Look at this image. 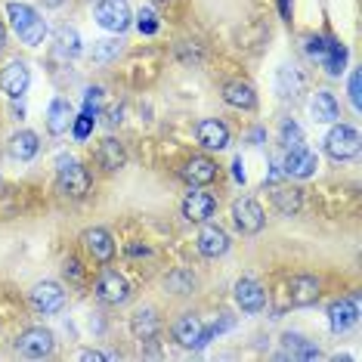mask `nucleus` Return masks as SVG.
<instances>
[{
    "mask_svg": "<svg viewBox=\"0 0 362 362\" xmlns=\"http://www.w3.org/2000/svg\"><path fill=\"white\" fill-rule=\"evenodd\" d=\"M195 136H199V143L204 146V149H211V152H220V149H226V146H229V127L220 118L199 121Z\"/></svg>",
    "mask_w": 362,
    "mask_h": 362,
    "instance_id": "18",
    "label": "nucleus"
},
{
    "mask_svg": "<svg viewBox=\"0 0 362 362\" xmlns=\"http://www.w3.org/2000/svg\"><path fill=\"white\" fill-rule=\"evenodd\" d=\"M282 344H285V353H282V356H291V359H319V356H322L316 344L303 341L300 334H285Z\"/></svg>",
    "mask_w": 362,
    "mask_h": 362,
    "instance_id": "30",
    "label": "nucleus"
},
{
    "mask_svg": "<svg viewBox=\"0 0 362 362\" xmlns=\"http://www.w3.org/2000/svg\"><path fill=\"white\" fill-rule=\"evenodd\" d=\"M223 103L233 105V109L251 112V109H257V93H254V87L245 84V81H226L223 84Z\"/></svg>",
    "mask_w": 362,
    "mask_h": 362,
    "instance_id": "21",
    "label": "nucleus"
},
{
    "mask_svg": "<svg viewBox=\"0 0 362 362\" xmlns=\"http://www.w3.org/2000/svg\"><path fill=\"white\" fill-rule=\"evenodd\" d=\"M276 93L282 96V100L298 103L300 96L307 93V75H303L298 65H282V69L276 71Z\"/></svg>",
    "mask_w": 362,
    "mask_h": 362,
    "instance_id": "13",
    "label": "nucleus"
},
{
    "mask_svg": "<svg viewBox=\"0 0 362 362\" xmlns=\"http://www.w3.org/2000/svg\"><path fill=\"white\" fill-rule=\"evenodd\" d=\"M62 273H65V279H71V282H81V279H84V269H81V263L75 257H69L62 263Z\"/></svg>",
    "mask_w": 362,
    "mask_h": 362,
    "instance_id": "38",
    "label": "nucleus"
},
{
    "mask_svg": "<svg viewBox=\"0 0 362 362\" xmlns=\"http://www.w3.org/2000/svg\"><path fill=\"white\" fill-rule=\"evenodd\" d=\"M322 44H325L322 37H310V40H307V53H310L316 62H319V56H322Z\"/></svg>",
    "mask_w": 362,
    "mask_h": 362,
    "instance_id": "41",
    "label": "nucleus"
},
{
    "mask_svg": "<svg viewBox=\"0 0 362 362\" xmlns=\"http://www.w3.org/2000/svg\"><path fill=\"white\" fill-rule=\"evenodd\" d=\"M121 50H124V47H121L118 37L96 40V44H93V62H96V65H109L112 59H118Z\"/></svg>",
    "mask_w": 362,
    "mask_h": 362,
    "instance_id": "31",
    "label": "nucleus"
},
{
    "mask_svg": "<svg viewBox=\"0 0 362 362\" xmlns=\"http://www.w3.org/2000/svg\"><path fill=\"white\" fill-rule=\"evenodd\" d=\"M100 109H103V87H90L84 93V115L100 118Z\"/></svg>",
    "mask_w": 362,
    "mask_h": 362,
    "instance_id": "36",
    "label": "nucleus"
},
{
    "mask_svg": "<svg viewBox=\"0 0 362 362\" xmlns=\"http://www.w3.org/2000/svg\"><path fill=\"white\" fill-rule=\"evenodd\" d=\"M233 174H235L238 183H245V168H242V158H235V161H233Z\"/></svg>",
    "mask_w": 362,
    "mask_h": 362,
    "instance_id": "44",
    "label": "nucleus"
},
{
    "mask_svg": "<svg viewBox=\"0 0 362 362\" xmlns=\"http://www.w3.org/2000/svg\"><path fill=\"white\" fill-rule=\"evenodd\" d=\"M195 245H199V251L204 254V257H211V260H217V257H223V254L229 251V233L223 226H217V223H204L202 226V233L199 238H195Z\"/></svg>",
    "mask_w": 362,
    "mask_h": 362,
    "instance_id": "14",
    "label": "nucleus"
},
{
    "mask_svg": "<svg viewBox=\"0 0 362 362\" xmlns=\"http://www.w3.org/2000/svg\"><path fill=\"white\" fill-rule=\"evenodd\" d=\"M4 47H6V28L0 25V50H4Z\"/></svg>",
    "mask_w": 362,
    "mask_h": 362,
    "instance_id": "46",
    "label": "nucleus"
},
{
    "mask_svg": "<svg viewBox=\"0 0 362 362\" xmlns=\"http://www.w3.org/2000/svg\"><path fill=\"white\" fill-rule=\"evenodd\" d=\"M81 242H84V248L90 251V257H93V260H100V263H112V257H115V238H112L109 229H103V226L84 229Z\"/></svg>",
    "mask_w": 362,
    "mask_h": 362,
    "instance_id": "16",
    "label": "nucleus"
},
{
    "mask_svg": "<svg viewBox=\"0 0 362 362\" xmlns=\"http://www.w3.org/2000/svg\"><path fill=\"white\" fill-rule=\"evenodd\" d=\"M96 298L103 303H109V307H121V303H127L130 298V285L127 279L118 273V269L105 267L100 276H96Z\"/></svg>",
    "mask_w": 362,
    "mask_h": 362,
    "instance_id": "6",
    "label": "nucleus"
},
{
    "mask_svg": "<svg viewBox=\"0 0 362 362\" xmlns=\"http://www.w3.org/2000/svg\"><path fill=\"white\" fill-rule=\"evenodd\" d=\"M62 4V0H47V6H59Z\"/></svg>",
    "mask_w": 362,
    "mask_h": 362,
    "instance_id": "47",
    "label": "nucleus"
},
{
    "mask_svg": "<svg viewBox=\"0 0 362 362\" xmlns=\"http://www.w3.org/2000/svg\"><path fill=\"white\" fill-rule=\"evenodd\" d=\"M71 121H75V109H71L69 100H62V96H56V100L47 105V130H50L53 136H62L71 130Z\"/></svg>",
    "mask_w": 362,
    "mask_h": 362,
    "instance_id": "19",
    "label": "nucleus"
},
{
    "mask_svg": "<svg viewBox=\"0 0 362 362\" xmlns=\"http://www.w3.org/2000/svg\"><path fill=\"white\" fill-rule=\"evenodd\" d=\"M359 322V307L356 298H341L328 307V325H332L334 334H347L353 325Z\"/></svg>",
    "mask_w": 362,
    "mask_h": 362,
    "instance_id": "15",
    "label": "nucleus"
},
{
    "mask_svg": "<svg viewBox=\"0 0 362 362\" xmlns=\"http://www.w3.org/2000/svg\"><path fill=\"white\" fill-rule=\"evenodd\" d=\"M279 168H282V174H285V177L307 180V177H313V174L319 170V155H316V152H310L307 146H298V149H288L285 161L279 164Z\"/></svg>",
    "mask_w": 362,
    "mask_h": 362,
    "instance_id": "9",
    "label": "nucleus"
},
{
    "mask_svg": "<svg viewBox=\"0 0 362 362\" xmlns=\"http://www.w3.org/2000/svg\"><path fill=\"white\" fill-rule=\"evenodd\" d=\"M350 103H353V109H359V105H362V96H359V71H353V75H350Z\"/></svg>",
    "mask_w": 362,
    "mask_h": 362,
    "instance_id": "39",
    "label": "nucleus"
},
{
    "mask_svg": "<svg viewBox=\"0 0 362 362\" xmlns=\"http://www.w3.org/2000/svg\"><path fill=\"white\" fill-rule=\"evenodd\" d=\"M121 115H124V109H121V105L109 109V124H112V127H115V124H121Z\"/></svg>",
    "mask_w": 362,
    "mask_h": 362,
    "instance_id": "42",
    "label": "nucleus"
},
{
    "mask_svg": "<svg viewBox=\"0 0 362 362\" xmlns=\"http://www.w3.org/2000/svg\"><path fill=\"white\" fill-rule=\"evenodd\" d=\"M233 223L242 235H257L267 226V214L254 199H238L233 204Z\"/></svg>",
    "mask_w": 362,
    "mask_h": 362,
    "instance_id": "7",
    "label": "nucleus"
},
{
    "mask_svg": "<svg viewBox=\"0 0 362 362\" xmlns=\"http://www.w3.org/2000/svg\"><path fill=\"white\" fill-rule=\"evenodd\" d=\"M31 307H35L40 316H56V313H62L65 307V291L59 282H37L31 288Z\"/></svg>",
    "mask_w": 362,
    "mask_h": 362,
    "instance_id": "8",
    "label": "nucleus"
},
{
    "mask_svg": "<svg viewBox=\"0 0 362 362\" xmlns=\"http://www.w3.org/2000/svg\"><path fill=\"white\" fill-rule=\"evenodd\" d=\"M199 334H202V322L192 313H186L174 322V341L180 347H199Z\"/></svg>",
    "mask_w": 362,
    "mask_h": 362,
    "instance_id": "27",
    "label": "nucleus"
},
{
    "mask_svg": "<svg viewBox=\"0 0 362 362\" xmlns=\"http://www.w3.org/2000/svg\"><path fill=\"white\" fill-rule=\"evenodd\" d=\"M310 112H313V121H316V124H334V121L341 118L337 100L328 93V90H316V93H313Z\"/></svg>",
    "mask_w": 362,
    "mask_h": 362,
    "instance_id": "24",
    "label": "nucleus"
},
{
    "mask_svg": "<svg viewBox=\"0 0 362 362\" xmlns=\"http://www.w3.org/2000/svg\"><path fill=\"white\" fill-rule=\"evenodd\" d=\"M183 177H186L192 186H208V183H214V180H217V164H214L208 155H195V158L186 161Z\"/></svg>",
    "mask_w": 362,
    "mask_h": 362,
    "instance_id": "23",
    "label": "nucleus"
},
{
    "mask_svg": "<svg viewBox=\"0 0 362 362\" xmlns=\"http://www.w3.org/2000/svg\"><path fill=\"white\" fill-rule=\"evenodd\" d=\"M56 56L59 59H78L81 56V35L75 28H59L56 31Z\"/></svg>",
    "mask_w": 362,
    "mask_h": 362,
    "instance_id": "29",
    "label": "nucleus"
},
{
    "mask_svg": "<svg viewBox=\"0 0 362 362\" xmlns=\"http://www.w3.org/2000/svg\"><path fill=\"white\" fill-rule=\"evenodd\" d=\"M127 254H130V257H139V254H143V257H146V254H149V248H146V245H143V248H139V245H130Z\"/></svg>",
    "mask_w": 362,
    "mask_h": 362,
    "instance_id": "45",
    "label": "nucleus"
},
{
    "mask_svg": "<svg viewBox=\"0 0 362 362\" xmlns=\"http://www.w3.org/2000/svg\"><path fill=\"white\" fill-rule=\"evenodd\" d=\"M96 161H100L103 170L115 174V170H121L127 164V152H124V146H121L115 136H105L100 143V152H96Z\"/></svg>",
    "mask_w": 362,
    "mask_h": 362,
    "instance_id": "25",
    "label": "nucleus"
},
{
    "mask_svg": "<svg viewBox=\"0 0 362 362\" xmlns=\"http://www.w3.org/2000/svg\"><path fill=\"white\" fill-rule=\"evenodd\" d=\"M40 143H37V134L35 130H19L13 139H10V155L16 161H31L37 155Z\"/></svg>",
    "mask_w": 362,
    "mask_h": 362,
    "instance_id": "28",
    "label": "nucleus"
},
{
    "mask_svg": "<svg viewBox=\"0 0 362 362\" xmlns=\"http://www.w3.org/2000/svg\"><path fill=\"white\" fill-rule=\"evenodd\" d=\"M13 347H16L19 356H25V359H44V356H50V353H53L56 337H53L50 328L35 325V328H25V332L16 337Z\"/></svg>",
    "mask_w": 362,
    "mask_h": 362,
    "instance_id": "3",
    "label": "nucleus"
},
{
    "mask_svg": "<svg viewBox=\"0 0 362 362\" xmlns=\"http://www.w3.org/2000/svg\"><path fill=\"white\" fill-rule=\"evenodd\" d=\"M155 4H161V0H155Z\"/></svg>",
    "mask_w": 362,
    "mask_h": 362,
    "instance_id": "48",
    "label": "nucleus"
},
{
    "mask_svg": "<svg viewBox=\"0 0 362 362\" xmlns=\"http://www.w3.org/2000/svg\"><path fill=\"white\" fill-rule=\"evenodd\" d=\"M233 298L245 313H260L263 307H267V291H263V285L251 276L238 279L235 288H233Z\"/></svg>",
    "mask_w": 362,
    "mask_h": 362,
    "instance_id": "12",
    "label": "nucleus"
},
{
    "mask_svg": "<svg viewBox=\"0 0 362 362\" xmlns=\"http://www.w3.org/2000/svg\"><path fill=\"white\" fill-rule=\"evenodd\" d=\"M81 359L84 362H105V359H118L115 353H100V350H81Z\"/></svg>",
    "mask_w": 362,
    "mask_h": 362,
    "instance_id": "40",
    "label": "nucleus"
},
{
    "mask_svg": "<svg viewBox=\"0 0 362 362\" xmlns=\"http://www.w3.org/2000/svg\"><path fill=\"white\" fill-rule=\"evenodd\" d=\"M93 124H96L93 115H84V112H81L78 118L71 121V134H75V139H87L90 134H93Z\"/></svg>",
    "mask_w": 362,
    "mask_h": 362,
    "instance_id": "35",
    "label": "nucleus"
},
{
    "mask_svg": "<svg viewBox=\"0 0 362 362\" xmlns=\"http://www.w3.org/2000/svg\"><path fill=\"white\" fill-rule=\"evenodd\" d=\"M56 170H59V180H56V186H59V192L65 199H84L90 192V170L84 168L81 161H75L71 155H59L56 158Z\"/></svg>",
    "mask_w": 362,
    "mask_h": 362,
    "instance_id": "2",
    "label": "nucleus"
},
{
    "mask_svg": "<svg viewBox=\"0 0 362 362\" xmlns=\"http://www.w3.org/2000/svg\"><path fill=\"white\" fill-rule=\"evenodd\" d=\"M233 325H235V319H233V316H220L217 322H211L208 328L202 325V334H199V347H204V344H211L214 337H220L223 332H229V328H233Z\"/></svg>",
    "mask_w": 362,
    "mask_h": 362,
    "instance_id": "33",
    "label": "nucleus"
},
{
    "mask_svg": "<svg viewBox=\"0 0 362 362\" xmlns=\"http://www.w3.org/2000/svg\"><path fill=\"white\" fill-rule=\"evenodd\" d=\"M325 152L334 161H350L359 155V134L350 124H334L325 136Z\"/></svg>",
    "mask_w": 362,
    "mask_h": 362,
    "instance_id": "5",
    "label": "nucleus"
},
{
    "mask_svg": "<svg viewBox=\"0 0 362 362\" xmlns=\"http://www.w3.org/2000/svg\"><path fill=\"white\" fill-rule=\"evenodd\" d=\"M168 288L177 291V294H189L195 288V276L189 273V269H177V273L168 276Z\"/></svg>",
    "mask_w": 362,
    "mask_h": 362,
    "instance_id": "34",
    "label": "nucleus"
},
{
    "mask_svg": "<svg viewBox=\"0 0 362 362\" xmlns=\"http://www.w3.org/2000/svg\"><path fill=\"white\" fill-rule=\"evenodd\" d=\"M217 211V199L211 192H189L183 199V217L189 223H208Z\"/></svg>",
    "mask_w": 362,
    "mask_h": 362,
    "instance_id": "17",
    "label": "nucleus"
},
{
    "mask_svg": "<svg viewBox=\"0 0 362 362\" xmlns=\"http://www.w3.org/2000/svg\"><path fill=\"white\" fill-rule=\"evenodd\" d=\"M319 65L328 71V75H341L344 71V65H347V47L344 44H337L334 37H328L325 44H322V56H319Z\"/></svg>",
    "mask_w": 362,
    "mask_h": 362,
    "instance_id": "26",
    "label": "nucleus"
},
{
    "mask_svg": "<svg viewBox=\"0 0 362 362\" xmlns=\"http://www.w3.org/2000/svg\"><path fill=\"white\" fill-rule=\"evenodd\" d=\"M136 28L143 31V35H155V31H158V16H155L152 10H139V16H136Z\"/></svg>",
    "mask_w": 362,
    "mask_h": 362,
    "instance_id": "37",
    "label": "nucleus"
},
{
    "mask_svg": "<svg viewBox=\"0 0 362 362\" xmlns=\"http://www.w3.org/2000/svg\"><path fill=\"white\" fill-rule=\"evenodd\" d=\"M6 16L13 22V31L19 35L22 44L28 47H40L47 37V22L40 19V13L28 4H6Z\"/></svg>",
    "mask_w": 362,
    "mask_h": 362,
    "instance_id": "1",
    "label": "nucleus"
},
{
    "mask_svg": "<svg viewBox=\"0 0 362 362\" xmlns=\"http://www.w3.org/2000/svg\"><path fill=\"white\" fill-rule=\"evenodd\" d=\"M96 22L100 28L112 31V35H124L134 22V13H130L127 0H100L96 4Z\"/></svg>",
    "mask_w": 362,
    "mask_h": 362,
    "instance_id": "4",
    "label": "nucleus"
},
{
    "mask_svg": "<svg viewBox=\"0 0 362 362\" xmlns=\"http://www.w3.org/2000/svg\"><path fill=\"white\" fill-rule=\"evenodd\" d=\"M28 84H31V69H28V62L13 59L4 71H0V90H4L10 100H22V96L28 93Z\"/></svg>",
    "mask_w": 362,
    "mask_h": 362,
    "instance_id": "10",
    "label": "nucleus"
},
{
    "mask_svg": "<svg viewBox=\"0 0 362 362\" xmlns=\"http://www.w3.org/2000/svg\"><path fill=\"white\" fill-rule=\"evenodd\" d=\"M279 13H282V19L291 22V0H279Z\"/></svg>",
    "mask_w": 362,
    "mask_h": 362,
    "instance_id": "43",
    "label": "nucleus"
},
{
    "mask_svg": "<svg viewBox=\"0 0 362 362\" xmlns=\"http://www.w3.org/2000/svg\"><path fill=\"white\" fill-rule=\"evenodd\" d=\"M273 204L282 217H298L300 208H303V192L298 186H285V183H276L273 189Z\"/></svg>",
    "mask_w": 362,
    "mask_h": 362,
    "instance_id": "22",
    "label": "nucleus"
},
{
    "mask_svg": "<svg viewBox=\"0 0 362 362\" xmlns=\"http://www.w3.org/2000/svg\"><path fill=\"white\" fill-rule=\"evenodd\" d=\"M130 332H134L136 341L152 344L155 337H158V332H161V319H158V313H155L152 307L136 310L134 316H130Z\"/></svg>",
    "mask_w": 362,
    "mask_h": 362,
    "instance_id": "20",
    "label": "nucleus"
},
{
    "mask_svg": "<svg viewBox=\"0 0 362 362\" xmlns=\"http://www.w3.org/2000/svg\"><path fill=\"white\" fill-rule=\"evenodd\" d=\"M96 4H100V0H96Z\"/></svg>",
    "mask_w": 362,
    "mask_h": 362,
    "instance_id": "49",
    "label": "nucleus"
},
{
    "mask_svg": "<svg viewBox=\"0 0 362 362\" xmlns=\"http://www.w3.org/2000/svg\"><path fill=\"white\" fill-rule=\"evenodd\" d=\"M319 294H322V282L310 273H298L288 282V303L291 307H313L319 300Z\"/></svg>",
    "mask_w": 362,
    "mask_h": 362,
    "instance_id": "11",
    "label": "nucleus"
},
{
    "mask_svg": "<svg viewBox=\"0 0 362 362\" xmlns=\"http://www.w3.org/2000/svg\"><path fill=\"white\" fill-rule=\"evenodd\" d=\"M279 143H282L285 149H298V146H303V130L294 118H285L282 124H279Z\"/></svg>",
    "mask_w": 362,
    "mask_h": 362,
    "instance_id": "32",
    "label": "nucleus"
}]
</instances>
